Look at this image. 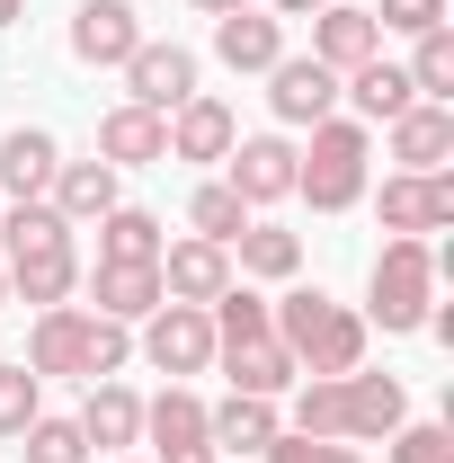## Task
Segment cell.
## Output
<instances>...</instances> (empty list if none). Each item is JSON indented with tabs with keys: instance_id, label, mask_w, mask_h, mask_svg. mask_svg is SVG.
<instances>
[{
	"instance_id": "15",
	"label": "cell",
	"mask_w": 454,
	"mask_h": 463,
	"mask_svg": "<svg viewBox=\"0 0 454 463\" xmlns=\"http://www.w3.org/2000/svg\"><path fill=\"white\" fill-rule=\"evenodd\" d=\"M383 54V27H374V9H356V0H330V9H312V62H330V71H356V62Z\"/></svg>"
},
{
	"instance_id": "39",
	"label": "cell",
	"mask_w": 454,
	"mask_h": 463,
	"mask_svg": "<svg viewBox=\"0 0 454 463\" xmlns=\"http://www.w3.org/2000/svg\"><path fill=\"white\" fill-rule=\"evenodd\" d=\"M18 18H27V0H0V27H18Z\"/></svg>"
},
{
	"instance_id": "7",
	"label": "cell",
	"mask_w": 454,
	"mask_h": 463,
	"mask_svg": "<svg viewBox=\"0 0 454 463\" xmlns=\"http://www.w3.org/2000/svg\"><path fill=\"white\" fill-rule=\"evenodd\" d=\"M143 330V365L152 374H205L214 365V321H205V303H161V312H143L134 321Z\"/></svg>"
},
{
	"instance_id": "6",
	"label": "cell",
	"mask_w": 454,
	"mask_h": 463,
	"mask_svg": "<svg viewBox=\"0 0 454 463\" xmlns=\"http://www.w3.org/2000/svg\"><path fill=\"white\" fill-rule=\"evenodd\" d=\"M437 303V241H383L374 250V277H365V330L410 339Z\"/></svg>"
},
{
	"instance_id": "32",
	"label": "cell",
	"mask_w": 454,
	"mask_h": 463,
	"mask_svg": "<svg viewBox=\"0 0 454 463\" xmlns=\"http://www.w3.org/2000/svg\"><path fill=\"white\" fill-rule=\"evenodd\" d=\"M241 223H250V205L232 196L223 178H205V187L187 196V232H196V241H223V250H232V232H241Z\"/></svg>"
},
{
	"instance_id": "35",
	"label": "cell",
	"mask_w": 454,
	"mask_h": 463,
	"mask_svg": "<svg viewBox=\"0 0 454 463\" xmlns=\"http://www.w3.org/2000/svg\"><path fill=\"white\" fill-rule=\"evenodd\" d=\"M268 463H365L356 446H339V437H303V428H277L268 437Z\"/></svg>"
},
{
	"instance_id": "18",
	"label": "cell",
	"mask_w": 454,
	"mask_h": 463,
	"mask_svg": "<svg viewBox=\"0 0 454 463\" xmlns=\"http://www.w3.org/2000/svg\"><path fill=\"white\" fill-rule=\"evenodd\" d=\"M54 170H62V143L45 125H9V134H0V196H9V205H36V196L54 187Z\"/></svg>"
},
{
	"instance_id": "4",
	"label": "cell",
	"mask_w": 454,
	"mask_h": 463,
	"mask_svg": "<svg viewBox=\"0 0 454 463\" xmlns=\"http://www.w3.org/2000/svg\"><path fill=\"white\" fill-rule=\"evenodd\" d=\"M125 356H134V330H125V321H99L90 303H45L36 330H27V365H36L45 383H54V374L108 383V374H125Z\"/></svg>"
},
{
	"instance_id": "1",
	"label": "cell",
	"mask_w": 454,
	"mask_h": 463,
	"mask_svg": "<svg viewBox=\"0 0 454 463\" xmlns=\"http://www.w3.org/2000/svg\"><path fill=\"white\" fill-rule=\"evenodd\" d=\"M401 419H410L401 374H365V365H356V374H303L285 428H303V437H339V446H374V437H393Z\"/></svg>"
},
{
	"instance_id": "36",
	"label": "cell",
	"mask_w": 454,
	"mask_h": 463,
	"mask_svg": "<svg viewBox=\"0 0 454 463\" xmlns=\"http://www.w3.org/2000/svg\"><path fill=\"white\" fill-rule=\"evenodd\" d=\"M374 27L383 36H428V27H446V0H374Z\"/></svg>"
},
{
	"instance_id": "22",
	"label": "cell",
	"mask_w": 454,
	"mask_h": 463,
	"mask_svg": "<svg viewBox=\"0 0 454 463\" xmlns=\"http://www.w3.org/2000/svg\"><path fill=\"white\" fill-rule=\"evenodd\" d=\"M116 178H125V170H108L99 152H90V161H62V170H54V187H45V205H54L62 223L80 232V223H99L108 205H125V196H116Z\"/></svg>"
},
{
	"instance_id": "28",
	"label": "cell",
	"mask_w": 454,
	"mask_h": 463,
	"mask_svg": "<svg viewBox=\"0 0 454 463\" xmlns=\"http://www.w3.org/2000/svg\"><path fill=\"white\" fill-rule=\"evenodd\" d=\"M161 214H143V205H108L99 214V259L108 268H161Z\"/></svg>"
},
{
	"instance_id": "29",
	"label": "cell",
	"mask_w": 454,
	"mask_h": 463,
	"mask_svg": "<svg viewBox=\"0 0 454 463\" xmlns=\"http://www.w3.org/2000/svg\"><path fill=\"white\" fill-rule=\"evenodd\" d=\"M205 321H214V347H250V339H268V294L232 277V286L205 303Z\"/></svg>"
},
{
	"instance_id": "11",
	"label": "cell",
	"mask_w": 454,
	"mask_h": 463,
	"mask_svg": "<svg viewBox=\"0 0 454 463\" xmlns=\"http://www.w3.org/2000/svg\"><path fill=\"white\" fill-rule=\"evenodd\" d=\"M143 437H152V463H223L214 437H205V402L187 383H170L161 402H143Z\"/></svg>"
},
{
	"instance_id": "12",
	"label": "cell",
	"mask_w": 454,
	"mask_h": 463,
	"mask_svg": "<svg viewBox=\"0 0 454 463\" xmlns=\"http://www.w3.org/2000/svg\"><path fill=\"white\" fill-rule=\"evenodd\" d=\"M268 108H277V125H294V134H312L321 116H339V71L312 54H285L277 71H268Z\"/></svg>"
},
{
	"instance_id": "13",
	"label": "cell",
	"mask_w": 454,
	"mask_h": 463,
	"mask_svg": "<svg viewBox=\"0 0 454 463\" xmlns=\"http://www.w3.org/2000/svg\"><path fill=\"white\" fill-rule=\"evenodd\" d=\"M134 45H143L134 0H80V9H71V62H90V71H125Z\"/></svg>"
},
{
	"instance_id": "21",
	"label": "cell",
	"mask_w": 454,
	"mask_h": 463,
	"mask_svg": "<svg viewBox=\"0 0 454 463\" xmlns=\"http://www.w3.org/2000/svg\"><path fill=\"white\" fill-rule=\"evenodd\" d=\"M214 62H223V71H277L285 62V18H268V9L214 18Z\"/></svg>"
},
{
	"instance_id": "20",
	"label": "cell",
	"mask_w": 454,
	"mask_h": 463,
	"mask_svg": "<svg viewBox=\"0 0 454 463\" xmlns=\"http://www.w3.org/2000/svg\"><path fill=\"white\" fill-rule=\"evenodd\" d=\"M232 143H241V116L214 90H196L187 108H170V161H223Z\"/></svg>"
},
{
	"instance_id": "40",
	"label": "cell",
	"mask_w": 454,
	"mask_h": 463,
	"mask_svg": "<svg viewBox=\"0 0 454 463\" xmlns=\"http://www.w3.org/2000/svg\"><path fill=\"white\" fill-rule=\"evenodd\" d=\"M0 303H9V277H0Z\"/></svg>"
},
{
	"instance_id": "24",
	"label": "cell",
	"mask_w": 454,
	"mask_h": 463,
	"mask_svg": "<svg viewBox=\"0 0 454 463\" xmlns=\"http://www.w3.org/2000/svg\"><path fill=\"white\" fill-rule=\"evenodd\" d=\"M214 365L232 374V392H250V402H285L294 383H303V365L285 356L277 339H250V347H214Z\"/></svg>"
},
{
	"instance_id": "2",
	"label": "cell",
	"mask_w": 454,
	"mask_h": 463,
	"mask_svg": "<svg viewBox=\"0 0 454 463\" xmlns=\"http://www.w3.org/2000/svg\"><path fill=\"white\" fill-rule=\"evenodd\" d=\"M0 277H9L18 303H36V312H45V303H71V286H80V250H71V223H62L45 196L0 214Z\"/></svg>"
},
{
	"instance_id": "27",
	"label": "cell",
	"mask_w": 454,
	"mask_h": 463,
	"mask_svg": "<svg viewBox=\"0 0 454 463\" xmlns=\"http://www.w3.org/2000/svg\"><path fill=\"white\" fill-rule=\"evenodd\" d=\"M285 428L277 402H250V392H232V402L205 410V437H214V455H268V437Z\"/></svg>"
},
{
	"instance_id": "25",
	"label": "cell",
	"mask_w": 454,
	"mask_h": 463,
	"mask_svg": "<svg viewBox=\"0 0 454 463\" xmlns=\"http://www.w3.org/2000/svg\"><path fill=\"white\" fill-rule=\"evenodd\" d=\"M339 99L347 108H356V125H393L401 108H419V90H410V71H401V62H356V71H347L339 80Z\"/></svg>"
},
{
	"instance_id": "30",
	"label": "cell",
	"mask_w": 454,
	"mask_h": 463,
	"mask_svg": "<svg viewBox=\"0 0 454 463\" xmlns=\"http://www.w3.org/2000/svg\"><path fill=\"white\" fill-rule=\"evenodd\" d=\"M410 90L419 99H437V108H454V27H428V36H410Z\"/></svg>"
},
{
	"instance_id": "16",
	"label": "cell",
	"mask_w": 454,
	"mask_h": 463,
	"mask_svg": "<svg viewBox=\"0 0 454 463\" xmlns=\"http://www.w3.org/2000/svg\"><path fill=\"white\" fill-rule=\"evenodd\" d=\"M383 152H393V170H446L454 161V108H437V99L401 108L383 125Z\"/></svg>"
},
{
	"instance_id": "31",
	"label": "cell",
	"mask_w": 454,
	"mask_h": 463,
	"mask_svg": "<svg viewBox=\"0 0 454 463\" xmlns=\"http://www.w3.org/2000/svg\"><path fill=\"white\" fill-rule=\"evenodd\" d=\"M18 455H27V463H90V437H80V419L36 410V419L18 428Z\"/></svg>"
},
{
	"instance_id": "17",
	"label": "cell",
	"mask_w": 454,
	"mask_h": 463,
	"mask_svg": "<svg viewBox=\"0 0 454 463\" xmlns=\"http://www.w3.org/2000/svg\"><path fill=\"white\" fill-rule=\"evenodd\" d=\"M232 286V250L223 241H170L161 250V303H214V294Z\"/></svg>"
},
{
	"instance_id": "23",
	"label": "cell",
	"mask_w": 454,
	"mask_h": 463,
	"mask_svg": "<svg viewBox=\"0 0 454 463\" xmlns=\"http://www.w3.org/2000/svg\"><path fill=\"white\" fill-rule=\"evenodd\" d=\"M303 268V232H285V223H250L232 232V277H259V286H285Z\"/></svg>"
},
{
	"instance_id": "19",
	"label": "cell",
	"mask_w": 454,
	"mask_h": 463,
	"mask_svg": "<svg viewBox=\"0 0 454 463\" xmlns=\"http://www.w3.org/2000/svg\"><path fill=\"white\" fill-rule=\"evenodd\" d=\"M80 437H90V455H125V446H143V392L134 383H90V402H80Z\"/></svg>"
},
{
	"instance_id": "41",
	"label": "cell",
	"mask_w": 454,
	"mask_h": 463,
	"mask_svg": "<svg viewBox=\"0 0 454 463\" xmlns=\"http://www.w3.org/2000/svg\"><path fill=\"white\" fill-rule=\"evenodd\" d=\"M125 463H143V455H125Z\"/></svg>"
},
{
	"instance_id": "10",
	"label": "cell",
	"mask_w": 454,
	"mask_h": 463,
	"mask_svg": "<svg viewBox=\"0 0 454 463\" xmlns=\"http://www.w3.org/2000/svg\"><path fill=\"white\" fill-rule=\"evenodd\" d=\"M223 187L250 214H259V205H285V196H294V143H285V134H241L223 152Z\"/></svg>"
},
{
	"instance_id": "33",
	"label": "cell",
	"mask_w": 454,
	"mask_h": 463,
	"mask_svg": "<svg viewBox=\"0 0 454 463\" xmlns=\"http://www.w3.org/2000/svg\"><path fill=\"white\" fill-rule=\"evenodd\" d=\"M36 410H45V374H36L27 356H18V365H0V437H18Z\"/></svg>"
},
{
	"instance_id": "5",
	"label": "cell",
	"mask_w": 454,
	"mask_h": 463,
	"mask_svg": "<svg viewBox=\"0 0 454 463\" xmlns=\"http://www.w3.org/2000/svg\"><path fill=\"white\" fill-rule=\"evenodd\" d=\"M365 170H374V125L321 116L312 143L294 152V196H303L312 214H347V205H365Z\"/></svg>"
},
{
	"instance_id": "3",
	"label": "cell",
	"mask_w": 454,
	"mask_h": 463,
	"mask_svg": "<svg viewBox=\"0 0 454 463\" xmlns=\"http://www.w3.org/2000/svg\"><path fill=\"white\" fill-rule=\"evenodd\" d=\"M268 339H277L303 374H356L374 330H365V312L330 303L321 286H285L277 303H268Z\"/></svg>"
},
{
	"instance_id": "26",
	"label": "cell",
	"mask_w": 454,
	"mask_h": 463,
	"mask_svg": "<svg viewBox=\"0 0 454 463\" xmlns=\"http://www.w3.org/2000/svg\"><path fill=\"white\" fill-rule=\"evenodd\" d=\"M90 312L134 330L143 312H161V268H108V259H99V268H90Z\"/></svg>"
},
{
	"instance_id": "14",
	"label": "cell",
	"mask_w": 454,
	"mask_h": 463,
	"mask_svg": "<svg viewBox=\"0 0 454 463\" xmlns=\"http://www.w3.org/2000/svg\"><path fill=\"white\" fill-rule=\"evenodd\" d=\"M99 161H108V170H161V161H170V116L116 99V108L99 116Z\"/></svg>"
},
{
	"instance_id": "8",
	"label": "cell",
	"mask_w": 454,
	"mask_h": 463,
	"mask_svg": "<svg viewBox=\"0 0 454 463\" xmlns=\"http://www.w3.org/2000/svg\"><path fill=\"white\" fill-rule=\"evenodd\" d=\"M374 214L393 241H428V232L454 223V170H393L383 178V196H374Z\"/></svg>"
},
{
	"instance_id": "37",
	"label": "cell",
	"mask_w": 454,
	"mask_h": 463,
	"mask_svg": "<svg viewBox=\"0 0 454 463\" xmlns=\"http://www.w3.org/2000/svg\"><path fill=\"white\" fill-rule=\"evenodd\" d=\"M312 9H330V0H268V18H312Z\"/></svg>"
},
{
	"instance_id": "38",
	"label": "cell",
	"mask_w": 454,
	"mask_h": 463,
	"mask_svg": "<svg viewBox=\"0 0 454 463\" xmlns=\"http://www.w3.org/2000/svg\"><path fill=\"white\" fill-rule=\"evenodd\" d=\"M196 9H205V18H232V9H250V0H196Z\"/></svg>"
},
{
	"instance_id": "9",
	"label": "cell",
	"mask_w": 454,
	"mask_h": 463,
	"mask_svg": "<svg viewBox=\"0 0 454 463\" xmlns=\"http://www.w3.org/2000/svg\"><path fill=\"white\" fill-rule=\"evenodd\" d=\"M125 99L152 108V116L187 108V99H196V54H187L178 36H143V45L125 54Z\"/></svg>"
},
{
	"instance_id": "34",
	"label": "cell",
	"mask_w": 454,
	"mask_h": 463,
	"mask_svg": "<svg viewBox=\"0 0 454 463\" xmlns=\"http://www.w3.org/2000/svg\"><path fill=\"white\" fill-rule=\"evenodd\" d=\"M383 446H393V463H454V428H437V419H401Z\"/></svg>"
}]
</instances>
